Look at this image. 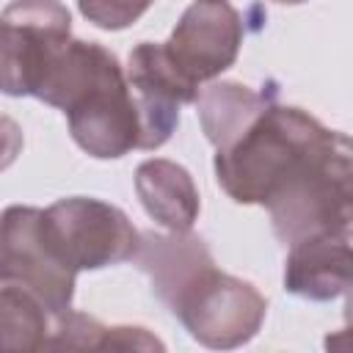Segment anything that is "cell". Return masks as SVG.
<instances>
[{
  "mask_svg": "<svg viewBox=\"0 0 353 353\" xmlns=\"http://www.w3.org/2000/svg\"><path fill=\"white\" fill-rule=\"evenodd\" d=\"M69 119L72 141L97 160H116L141 143V119L119 58L97 41L72 39L39 97Z\"/></svg>",
  "mask_w": 353,
  "mask_h": 353,
  "instance_id": "obj_1",
  "label": "cell"
},
{
  "mask_svg": "<svg viewBox=\"0 0 353 353\" xmlns=\"http://www.w3.org/2000/svg\"><path fill=\"white\" fill-rule=\"evenodd\" d=\"M331 130L312 113L273 102L234 143L215 152V179L237 204H270Z\"/></svg>",
  "mask_w": 353,
  "mask_h": 353,
  "instance_id": "obj_2",
  "label": "cell"
},
{
  "mask_svg": "<svg viewBox=\"0 0 353 353\" xmlns=\"http://www.w3.org/2000/svg\"><path fill=\"white\" fill-rule=\"evenodd\" d=\"M268 212L284 245L306 237L353 240V138L331 130Z\"/></svg>",
  "mask_w": 353,
  "mask_h": 353,
  "instance_id": "obj_3",
  "label": "cell"
},
{
  "mask_svg": "<svg viewBox=\"0 0 353 353\" xmlns=\"http://www.w3.org/2000/svg\"><path fill=\"white\" fill-rule=\"evenodd\" d=\"M160 301L207 350L243 347L256 336L268 314L265 295L254 284L218 270L215 259L193 268Z\"/></svg>",
  "mask_w": 353,
  "mask_h": 353,
  "instance_id": "obj_4",
  "label": "cell"
},
{
  "mask_svg": "<svg viewBox=\"0 0 353 353\" xmlns=\"http://www.w3.org/2000/svg\"><path fill=\"white\" fill-rule=\"evenodd\" d=\"M44 229L61 259L77 273L121 265L141 248V234L124 210L91 196L52 201L44 210Z\"/></svg>",
  "mask_w": 353,
  "mask_h": 353,
  "instance_id": "obj_5",
  "label": "cell"
},
{
  "mask_svg": "<svg viewBox=\"0 0 353 353\" xmlns=\"http://www.w3.org/2000/svg\"><path fill=\"white\" fill-rule=\"evenodd\" d=\"M72 41L69 8L50 0L11 3L0 19V83L8 97H39Z\"/></svg>",
  "mask_w": 353,
  "mask_h": 353,
  "instance_id": "obj_6",
  "label": "cell"
},
{
  "mask_svg": "<svg viewBox=\"0 0 353 353\" xmlns=\"http://www.w3.org/2000/svg\"><path fill=\"white\" fill-rule=\"evenodd\" d=\"M0 279L3 284L33 292L52 314L72 312L74 279L44 229V210L14 204L3 212L0 232Z\"/></svg>",
  "mask_w": 353,
  "mask_h": 353,
  "instance_id": "obj_7",
  "label": "cell"
},
{
  "mask_svg": "<svg viewBox=\"0 0 353 353\" xmlns=\"http://www.w3.org/2000/svg\"><path fill=\"white\" fill-rule=\"evenodd\" d=\"M124 72L141 119L138 149H160L179 124V108L196 102L201 91L174 66V61L165 52V44H135Z\"/></svg>",
  "mask_w": 353,
  "mask_h": 353,
  "instance_id": "obj_8",
  "label": "cell"
},
{
  "mask_svg": "<svg viewBox=\"0 0 353 353\" xmlns=\"http://www.w3.org/2000/svg\"><path fill=\"white\" fill-rule=\"evenodd\" d=\"M165 52L196 85L226 72L243 44V19L229 3H190L171 30Z\"/></svg>",
  "mask_w": 353,
  "mask_h": 353,
  "instance_id": "obj_9",
  "label": "cell"
},
{
  "mask_svg": "<svg viewBox=\"0 0 353 353\" xmlns=\"http://www.w3.org/2000/svg\"><path fill=\"white\" fill-rule=\"evenodd\" d=\"M284 290L295 298L325 303L353 292V245L339 237H306L290 245Z\"/></svg>",
  "mask_w": 353,
  "mask_h": 353,
  "instance_id": "obj_10",
  "label": "cell"
},
{
  "mask_svg": "<svg viewBox=\"0 0 353 353\" xmlns=\"http://www.w3.org/2000/svg\"><path fill=\"white\" fill-rule=\"evenodd\" d=\"M135 193L146 215L168 232H190L201 210L190 171L165 157L143 160L135 168Z\"/></svg>",
  "mask_w": 353,
  "mask_h": 353,
  "instance_id": "obj_11",
  "label": "cell"
},
{
  "mask_svg": "<svg viewBox=\"0 0 353 353\" xmlns=\"http://www.w3.org/2000/svg\"><path fill=\"white\" fill-rule=\"evenodd\" d=\"M273 102H276L273 94L254 91L251 85L234 80H221L201 88L196 99V113L207 141L218 152L234 143Z\"/></svg>",
  "mask_w": 353,
  "mask_h": 353,
  "instance_id": "obj_12",
  "label": "cell"
},
{
  "mask_svg": "<svg viewBox=\"0 0 353 353\" xmlns=\"http://www.w3.org/2000/svg\"><path fill=\"white\" fill-rule=\"evenodd\" d=\"M52 314L33 292L3 284L0 290V353H41L55 331Z\"/></svg>",
  "mask_w": 353,
  "mask_h": 353,
  "instance_id": "obj_13",
  "label": "cell"
},
{
  "mask_svg": "<svg viewBox=\"0 0 353 353\" xmlns=\"http://www.w3.org/2000/svg\"><path fill=\"white\" fill-rule=\"evenodd\" d=\"M77 353H168L163 339L143 325H102L97 317L74 312Z\"/></svg>",
  "mask_w": 353,
  "mask_h": 353,
  "instance_id": "obj_14",
  "label": "cell"
},
{
  "mask_svg": "<svg viewBox=\"0 0 353 353\" xmlns=\"http://www.w3.org/2000/svg\"><path fill=\"white\" fill-rule=\"evenodd\" d=\"M77 8L88 22H94L102 30H121V28L132 25L141 14L149 11L146 3H138V6H132V3H80Z\"/></svg>",
  "mask_w": 353,
  "mask_h": 353,
  "instance_id": "obj_15",
  "label": "cell"
},
{
  "mask_svg": "<svg viewBox=\"0 0 353 353\" xmlns=\"http://www.w3.org/2000/svg\"><path fill=\"white\" fill-rule=\"evenodd\" d=\"M323 350L325 353H353V323L345 325V328H339V331L325 334Z\"/></svg>",
  "mask_w": 353,
  "mask_h": 353,
  "instance_id": "obj_16",
  "label": "cell"
},
{
  "mask_svg": "<svg viewBox=\"0 0 353 353\" xmlns=\"http://www.w3.org/2000/svg\"><path fill=\"white\" fill-rule=\"evenodd\" d=\"M347 317L353 320V295H350V303H347Z\"/></svg>",
  "mask_w": 353,
  "mask_h": 353,
  "instance_id": "obj_17",
  "label": "cell"
}]
</instances>
